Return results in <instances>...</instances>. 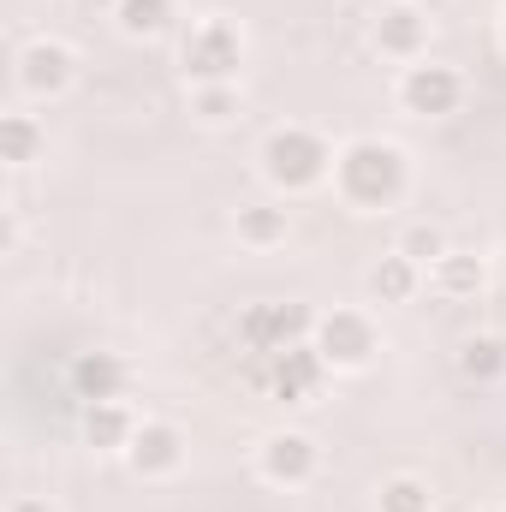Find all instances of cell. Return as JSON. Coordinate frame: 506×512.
I'll list each match as a JSON object with an SVG mask.
<instances>
[{"mask_svg": "<svg viewBox=\"0 0 506 512\" xmlns=\"http://www.w3.org/2000/svg\"><path fill=\"white\" fill-rule=\"evenodd\" d=\"M334 179L352 209H393L405 191V155L381 137H358L334 155Z\"/></svg>", "mask_w": 506, "mask_h": 512, "instance_id": "obj_1", "label": "cell"}, {"mask_svg": "<svg viewBox=\"0 0 506 512\" xmlns=\"http://www.w3.org/2000/svg\"><path fill=\"white\" fill-rule=\"evenodd\" d=\"M328 167H334V149H328L322 131H310V126H280V131H268V143H262V173L280 191H310V185H322Z\"/></svg>", "mask_w": 506, "mask_h": 512, "instance_id": "obj_2", "label": "cell"}, {"mask_svg": "<svg viewBox=\"0 0 506 512\" xmlns=\"http://www.w3.org/2000/svg\"><path fill=\"white\" fill-rule=\"evenodd\" d=\"M239 60H245V36L227 24V18H209L185 36L179 48V66L191 84H233L239 78Z\"/></svg>", "mask_w": 506, "mask_h": 512, "instance_id": "obj_3", "label": "cell"}, {"mask_svg": "<svg viewBox=\"0 0 506 512\" xmlns=\"http://www.w3.org/2000/svg\"><path fill=\"white\" fill-rule=\"evenodd\" d=\"M316 310L310 304H251L245 316H239V346L256 352V358H274V352H286V346H304L310 334H316Z\"/></svg>", "mask_w": 506, "mask_h": 512, "instance_id": "obj_4", "label": "cell"}, {"mask_svg": "<svg viewBox=\"0 0 506 512\" xmlns=\"http://www.w3.org/2000/svg\"><path fill=\"white\" fill-rule=\"evenodd\" d=\"M459 102H465V78H459L453 66H435V60L405 66V78H399V108H405V114H417V120H447Z\"/></svg>", "mask_w": 506, "mask_h": 512, "instance_id": "obj_5", "label": "cell"}, {"mask_svg": "<svg viewBox=\"0 0 506 512\" xmlns=\"http://www.w3.org/2000/svg\"><path fill=\"white\" fill-rule=\"evenodd\" d=\"M322 370H328V358H322L316 346H286V352L262 358L256 382H268V393H274L280 405H304V399L322 387Z\"/></svg>", "mask_w": 506, "mask_h": 512, "instance_id": "obj_6", "label": "cell"}, {"mask_svg": "<svg viewBox=\"0 0 506 512\" xmlns=\"http://www.w3.org/2000/svg\"><path fill=\"white\" fill-rule=\"evenodd\" d=\"M316 352H322L334 370H364V364L376 358V328H370V316H358V310L322 316V322H316Z\"/></svg>", "mask_w": 506, "mask_h": 512, "instance_id": "obj_7", "label": "cell"}, {"mask_svg": "<svg viewBox=\"0 0 506 512\" xmlns=\"http://www.w3.org/2000/svg\"><path fill=\"white\" fill-rule=\"evenodd\" d=\"M316 465H322V453H316V441H310V435H298V429H280V435H268V441H262V477H268V483H280V489L310 483V477H316Z\"/></svg>", "mask_w": 506, "mask_h": 512, "instance_id": "obj_8", "label": "cell"}, {"mask_svg": "<svg viewBox=\"0 0 506 512\" xmlns=\"http://www.w3.org/2000/svg\"><path fill=\"white\" fill-rule=\"evenodd\" d=\"M72 72H78V60H72L66 42H30V48L18 54V84H24L30 96H60V90L72 84Z\"/></svg>", "mask_w": 506, "mask_h": 512, "instance_id": "obj_9", "label": "cell"}, {"mask_svg": "<svg viewBox=\"0 0 506 512\" xmlns=\"http://www.w3.org/2000/svg\"><path fill=\"white\" fill-rule=\"evenodd\" d=\"M126 459H131L137 477H167V471H179V459H185V435H179L173 423H137Z\"/></svg>", "mask_w": 506, "mask_h": 512, "instance_id": "obj_10", "label": "cell"}, {"mask_svg": "<svg viewBox=\"0 0 506 512\" xmlns=\"http://www.w3.org/2000/svg\"><path fill=\"white\" fill-rule=\"evenodd\" d=\"M423 42H429V18L417 12V6H387L376 18V48L381 54H393V60H417L423 54Z\"/></svg>", "mask_w": 506, "mask_h": 512, "instance_id": "obj_11", "label": "cell"}, {"mask_svg": "<svg viewBox=\"0 0 506 512\" xmlns=\"http://www.w3.org/2000/svg\"><path fill=\"white\" fill-rule=\"evenodd\" d=\"M72 393H78L84 405L120 399V393H126V364H120L114 352H84V358L72 364Z\"/></svg>", "mask_w": 506, "mask_h": 512, "instance_id": "obj_12", "label": "cell"}, {"mask_svg": "<svg viewBox=\"0 0 506 512\" xmlns=\"http://www.w3.org/2000/svg\"><path fill=\"white\" fill-rule=\"evenodd\" d=\"M131 435H137V423H131V411L120 399H108V405H84V441L96 447V453H126Z\"/></svg>", "mask_w": 506, "mask_h": 512, "instance_id": "obj_13", "label": "cell"}, {"mask_svg": "<svg viewBox=\"0 0 506 512\" xmlns=\"http://www.w3.org/2000/svg\"><path fill=\"white\" fill-rule=\"evenodd\" d=\"M417 280H423V268H417L405 251L381 256L376 268H370V292H376V304H405V298H417Z\"/></svg>", "mask_w": 506, "mask_h": 512, "instance_id": "obj_14", "label": "cell"}, {"mask_svg": "<svg viewBox=\"0 0 506 512\" xmlns=\"http://www.w3.org/2000/svg\"><path fill=\"white\" fill-rule=\"evenodd\" d=\"M42 143H48V131L36 126L30 114H6L0 120V161L6 167H30L42 155Z\"/></svg>", "mask_w": 506, "mask_h": 512, "instance_id": "obj_15", "label": "cell"}, {"mask_svg": "<svg viewBox=\"0 0 506 512\" xmlns=\"http://www.w3.org/2000/svg\"><path fill=\"white\" fill-rule=\"evenodd\" d=\"M459 376H465V382H501L506 376V346L495 334H471V340L459 346Z\"/></svg>", "mask_w": 506, "mask_h": 512, "instance_id": "obj_16", "label": "cell"}, {"mask_svg": "<svg viewBox=\"0 0 506 512\" xmlns=\"http://www.w3.org/2000/svg\"><path fill=\"white\" fill-rule=\"evenodd\" d=\"M239 239H245L251 251L280 245V239H286V209H274V203H251V209H239Z\"/></svg>", "mask_w": 506, "mask_h": 512, "instance_id": "obj_17", "label": "cell"}, {"mask_svg": "<svg viewBox=\"0 0 506 512\" xmlns=\"http://www.w3.org/2000/svg\"><path fill=\"white\" fill-rule=\"evenodd\" d=\"M435 286L447 292V298H471V292H483V256H441L435 262Z\"/></svg>", "mask_w": 506, "mask_h": 512, "instance_id": "obj_18", "label": "cell"}, {"mask_svg": "<svg viewBox=\"0 0 506 512\" xmlns=\"http://www.w3.org/2000/svg\"><path fill=\"white\" fill-rule=\"evenodd\" d=\"M114 18H120L126 36H161L167 18H173V0H120Z\"/></svg>", "mask_w": 506, "mask_h": 512, "instance_id": "obj_19", "label": "cell"}, {"mask_svg": "<svg viewBox=\"0 0 506 512\" xmlns=\"http://www.w3.org/2000/svg\"><path fill=\"white\" fill-rule=\"evenodd\" d=\"M191 114L209 120V126H227V120L239 114V90H233V84H197V90H191Z\"/></svg>", "mask_w": 506, "mask_h": 512, "instance_id": "obj_20", "label": "cell"}, {"mask_svg": "<svg viewBox=\"0 0 506 512\" xmlns=\"http://www.w3.org/2000/svg\"><path fill=\"white\" fill-rule=\"evenodd\" d=\"M435 507V495L417 483V477H393V483H381V512H429Z\"/></svg>", "mask_w": 506, "mask_h": 512, "instance_id": "obj_21", "label": "cell"}, {"mask_svg": "<svg viewBox=\"0 0 506 512\" xmlns=\"http://www.w3.org/2000/svg\"><path fill=\"white\" fill-rule=\"evenodd\" d=\"M399 251L411 256V262H417V268H423V262H429V268H435V262H441V256H447V239H441V233H435V227H411V233H405V239H399Z\"/></svg>", "mask_w": 506, "mask_h": 512, "instance_id": "obj_22", "label": "cell"}, {"mask_svg": "<svg viewBox=\"0 0 506 512\" xmlns=\"http://www.w3.org/2000/svg\"><path fill=\"white\" fill-rule=\"evenodd\" d=\"M6 512H54V507H48V501H30V495H24V501H12Z\"/></svg>", "mask_w": 506, "mask_h": 512, "instance_id": "obj_23", "label": "cell"}, {"mask_svg": "<svg viewBox=\"0 0 506 512\" xmlns=\"http://www.w3.org/2000/svg\"><path fill=\"white\" fill-rule=\"evenodd\" d=\"M84 12H102V6H120V0H78Z\"/></svg>", "mask_w": 506, "mask_h": 512, "instance_id": "obj_24", "label": "cell"}, {"mask_svg": "<svg viewBox=\"0 0 506 512\" xmlns=\"http://www.w3.org/2000/svg\"><path fill=\"white\" fill-rule=\"evenodd\" d=\"M501 36H506V18H501Z\"/></svg>", "mask_w": 506, "mask_h": 512, "instance_id": "obj_25", "label": "cell"}]
</instances>
